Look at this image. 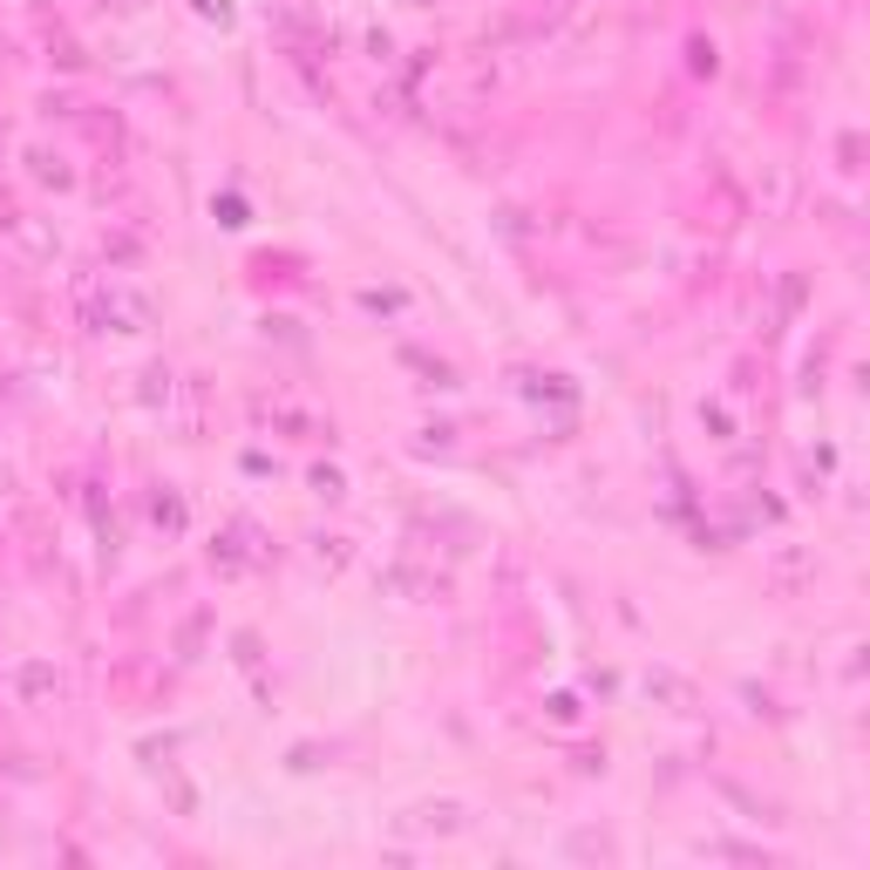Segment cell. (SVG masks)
Returning a JSON list of instances; mask_svg holds the SVG:
<instances>
[{
    "mask_svg": "<svg viewBox=\"0 0 870 870\" xmlns=\"http://www.w3.org/2000/svg\"><path fill=\"white\" fill-rule=\"evenodd\" d=\"M102 314L123 320V334H137V327H150V299H137V293H110V299H102Z\"/></svg>",
    "mask_w": 870,
    "mask_h": 870,
    "instance_id": "obj_2",
    "label": "cell"
},
{
    "mask_svg": "<svg viewBox=\"0 0 870 870\" xmlns=\"http://www.w3.org/2000/svg\"><path fill=\"white\" fill-rule=\"evenodd\" d=\"M130 8H143V0H130Z\"/></svg>",
    "mask_w": 870,
    "mask_h": 870,
    "instance_id": "obj_3",
    "label": "cell"
},
{
    "mask_svg": "<svg viewBox=\"0 0 870 870\" xmlns=\"http://www.w3.org/2000/svg\"><path fill=\"white\" fill-rule=\"evenodd\" d=\"M14 694L35 707V701H55V694H62V680H55V667H48V660H28V667L14 674Z\"/></svg>",
    "mask_w": 870,
    "mask_h": 870,
    "instance_id": "obj_1",
    "label": "cell"
}]
</instances>
